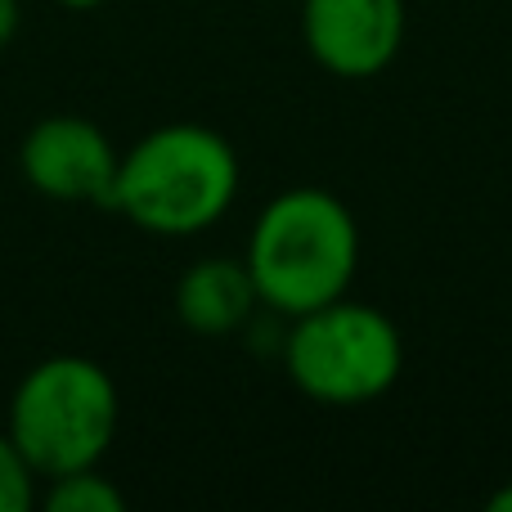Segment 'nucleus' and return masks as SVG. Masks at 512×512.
Instances as JSON below:
<instances>
[{
	"instance_id": "nucleus-1",
	"label": "nucleus",
	"mask_w": 512,
	"mask_h": 512,
	"mask_svg": "<svg viewBox=\"0 0 512 512\" xmlns=\"http://www.w3.org/2000/svg\"><path fill=\"white\" fill-rule=\"evenodd\" d=\"M239 194V153L221 131L171 122L117 158L113 203L131 225L158 239L203 234Z\"/></svg>"
},
{
	"instance_id": "nucleus-9",
	"label": "nucleus",
	"mask_w": 512,
	"mask_h": 512,
	"mask_svg": "<svg viewBox=\"0 0 512 512\" xmlns=\"http://www.w3.org/2000/svg\"><path fill=\"white\" fill-rule=\"evenodd\" d=\"M36 472L14 445V436L0 427V512H27L36 499Z\"/></svg>"
},
{
	"instance_id": "nucleus-11",
	"label": "nucleus",
	"mask_w": 512,
	"mask_h": 512,
	"mask_svg": "<svg viewBox=\"0 0 512 512\" xmlns=\"http://www.w3.org/2000/svg\"><path fill=\"white\" fill-rule=\"evenodd\" d=\"M490 508H495V512H512V486L499 490V495L490 499Z\"/></svg>"
},
{
	"instance_id": "nucleus-7",
	"label": "nucleus",
	"mask_w": 512,
	"mask_h": 512,
	"mask_svg": "<svg viewBox=\"0 0 512 512\" xmlns=\"http://www.w3.org/2000/svg\"><path fill=\"white\" fill-rule=\"evenodd\" d=\"M256 301L261 297H256L248 261H230V256H207V261L189 265L176 283V315L198 337L239 333L252 319Z\"/></svg>"
},
{
	"instance_id": "nucleus-6",
	"label": "nucleus",
	"mask_w": 512,
	"mask_h": 512,
	"mask_svg": "<svg viewBox=\"0 0 512 512\" xmlns=\"http://www.w3.org/2000/svg\"><path fill=\"white\" fill-rule=\"evenodd\" d=\"M301 36L333 77H373L400 54L405 0H306Z\"/></svg>"
},
{
	"instance_id": "nucleus-12",
	"label": "nucleus",
	"mask_w": 512,
	"mask_h": 512,
	"mask_svg": "<svg viewBox=\"0 0 512 512\" xmlns=\"http://www.w3.org/2000/svg\"><path fill=\"white\" fill-rule=\"evenodd\" d=\"M59 5H63V9H95L99 0H59Z\"/></svg>"
},
{
	"instance_id": "nucleus-3",
	"label": "nucleus",
	"mask_w": 512,
	"mask_h": 512,
	"mask_svg": "<svg viewBox=\"0 0 512 512\" xmlns=\"http://www.w3.org/2000/svg\"><path fill=\"white\" fill-rule=\"evenodd\" d=\"M117 382L90 355H50L18 378L5 432L41 481L99 468L117 436Z\"/></svg>"
},
{
	"instance_id": "nucleus-8",
	"label": "nucleus",
	"mask_w": 512,
	"mask_h": 512,
	"mask_svg": "<svg viewBox=\"0 0 512 512\" xmlns=\"http://www.w3.org/2000/svg\"><path fill=\"white\" fill-rule=\"evenodd\" d=\"M45 512H122L126 495L99 468H77L45 481Z\"/></svg>"
},
{
	"instance_id": "nucleus-10",
	"label": "nucleus",
	"mask_w": 512,
	"mask_h": 512,
	"mask_svg": "<svg viewBox=\"0 0 512 512\" xmlns=\"http://www.w3.org/2000/svg\"><path fill=\"white\" fill-rule=\"evenodd\" d=\"M18 23H23V9H18V0H0V50H5V45L18 36Z\"/></svg>"
},
{
	"instance_id": "nucleus-4",
	"label": "nucleus",
	"mask_w": 512,
	"mask_h": 512,
	"mask_svg": "<svg viewBox=\"0 0 512 512\" xmlns=\"http://www.w3.org/2000/svg\"><path fill=\"white\" fill-rule=\"evenodd\" d=\"M405 346L382 310L360 301H328L297 315L283 342L288 378L319 405H364L396 387Z\"/></svg>"
},
{
	"instance_id": "nucleus-5",
	"label": "nucleus",
	"mask_w": 512,
	"mask_h": 512,
	"mask_svg": "<svg viewBox=\"0 0 512 512\" xmlns=\"http://www.w3.org/2000/svg\"><path fill=\"white\" fill-rule=\"evenodd\" d=\"M113 140L104 126L77 113H50L18 144V171L50 203H113L117 180Z\"/></svg>"
},
{
	"instance_id": "nucleus-2",
	"label": "nucleus",
	"mask_w": 512,
	"mask_h": 512,
	"mask_svg": "<svg viewBox=\"0 0 512 512\" xmlns=\"http://www.w3.org/2000/svg\"><path fill=\"white\" fill-rule=\"evenodd\" d=\"M243 261L256 297L297 319L346 297L360 265V230L346 203H337L328 189H283L256 216Z\"/></svg>"
}]
</instances>
